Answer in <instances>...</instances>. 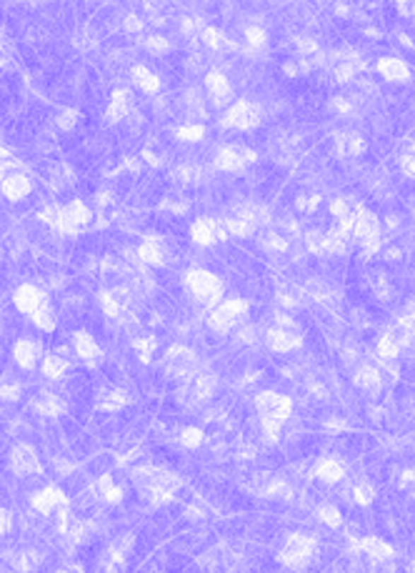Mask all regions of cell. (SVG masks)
Here are the masks:
<instances>
[{
	"label": "cell",
	"mask_w": 415,
	"mask_h": 573,
	"mask_svg": "<svg viewBox=\"0 0 415 573\" xmlns=\"http://www.w3.org/2000/svg\"><path fill=\"white\" fill-rule=\"evenodd\" d=\"M245 40L253 45H263L265 40H268V35H265L260 28H248V30H245Z\"/></svg>",
	"instance_id": "obj_36"
},
{
	"label": "cell",
	"mask_w": 415,
	"mask_h": 573,
	"mask_svg": "<svg viewBox=\"0 0 415 573\" xmlns=\"http://www.w3.org/2000/svg\"><path fill=\"white\" fill-rule=\"evenodd\" d=\"M255 161V153L248 151V148H240V146H226L218 151L216 156V168L226 170V173H238L248 168L250 163Z\"/></svg>",
	"instance_id": "obj_14"
},
{
	"label": "cell",
	"mask_w": 415,
	"mask_h": 573,
	"mask_svg": "<svg viewBox=\"0 0 415 573\" xmlns=\"http://www.w3.org/2000/svg\"><path fill=\"white\" fill-rule=\"evenodd\" d=\"M11 161V153L6 151V148H0V166H3V163H8Z\"/></svg>",
	"instance_id": "obj_40"
},
{
	"label": "cell",
	"mask_w": 415,
	"mask_h": 573,
	"mask_svg": "<svg viewBox=\"0 0 415 573\" xmlns=\"http://www.w3.org/2000/svg\"><path fill=\"white\" fill-rule=\"evenodd\" d=\"M358 548H361L363 553H368L370 558H375V561H385V558L393 556V546H390L388 541H383V538H363L361 543H358Z\"/></svg>",
	"instance_id": "obj_24"
},
{
	"label": "cell",
	"mask_w": 415,
	"mask_h": 573,
	"mask_svg": "<svg viewBox=\"0 0 415 573\" xmlns=\"http://www.w3.org/2000/svg\"><path fill=\"white\" fill-rule=\"evenodd\" d=\"M146 48L160 55V53H165V50L170 48V43H168V38H160V35H151V38L146 40Z\"/></svg>",
	"instance_id": "obj_33"
},
{
	"label": "cell",
	"mask_w": 415,
	"mask_h": 573,
	"mask_svg": "<svg viewBox=\"0 0 415 573\" xmlns=\"http://www.w3.org/2000/svg\"><path fill=\"white\" fill-rule=\"evenodd\" d=\"M8 465H11L13 473H16V476H21V478L35 476V473H40V470H43V463H40L38 451H35V446H30V444L13 446L11 456H8Z\"/></svg>",
	"instance_id": "obj_11"
},
{
	"label": "cell",
	"mask_w": 415,
	"mask_h": 573,
	"mask_svg": "<svg viewBox=\"0 0 415 573\" xmlns=\"http://www.w3.org/2000/svg\"><path fill=\"white\" fill-rule=\"evenodd\" d=\"M203 40L211 45V48H221V45H223V35H221V30H216V28H205Z\"/></svg>",
	"instance_id": "obj_35"
},
{
	"label": "cell",
	"mask_w": 415,
	"mask_h": 573,
	"mask_svg": "<svg viewBox=\"0 0 415 573\" xmlns=\"http://www.w3.org/2000/svg\"><path fill=\"white\" fill-rule=\"evenodd\" d=\"M133 83L141 88L143 93H158L160 91V78L153 71H148L146 65H135L133 68Z\"/></svg>",
	"instance_id": "obj_26"
},
{
	"label": "cell",
	"mask_w": 415,
	"mask_h": 573,
	"mask_svg": "<svg viewBox=\"0 0 415 573\" xmlns=\"http://www.w3.org/2000/svg\"><path fill=\"white\" fill-rule=\"evenodd\" d=\"M11 526H13V516H11V511L0 509V536L6 533V531H11Z\"/></svg>",
	"instance_id": "obj_38"
},
{
	"label": "cell",
	"mask_w": 415,
	"mask_h": 573,
	"mask_svg": "<svg viewBox=\"0 0 415 573\" xmlns=\"http://www.w3.org/2000/svg\"><path fill=\"white\" fill-rule=\"evenodd\" d=\"M13 361L23 368V371H33L43 361V346L35 338H18L16 346H13Z\"/></svg>",
	"instance_id": "obj_15"
},
{
	"label": "cell",
	"mask_w": 415,
	"mask_h": 573,
	"mask_svg": "<svg viewBox=\"0 0 415 573\" xmlns=\"http://www.w3.org/2000/svg\"><path fill=\"white\" fill-rule=\"evenodd\" d=\"M190 238L198 245H216L228 238V226L216 218H198L190 226Z\"/></svg>",
	"instance_id": "obj_12"
},
{
	"label": "cell",
	"mask_w": 415,
	"mask_h": 573,
	"mask_svg": "<svg viewBox=\"0 0 415 573\" xmlns=\"http://www.w3.org/2000/svg\"><path fill=\"white\" fill-rule=\"evenodd\" d=\"M0 48H3V40H0Z\"/></svg>",
	"instance_id": "obj_41"
},
{
	"label": "cell",
	"mask_w": 415,
	"mask_h": 573,
	"mask_svg": "<svg viewBox=\"0 0 415 573\" xmlns=\"http://www.w3.org/2000/svg\"><path fill=\"white\" fill-rule=\"evenodd\" d=\"M255 411H258L263 428L270 438H275L281 433V428L286 426V421L291 418L293 411V400L288 395L278 393V390H263L255 395Z\"/></svg>",
	"instance_id": "obj_2"
},
{
	"label": "cell",
	"mask_w": 415,
	"mask_h": 573,
	"mask_svg": "<svg viewBox=\"0 0 415 573\" xmlns=\"http://www.w3.org/2000/svg\"><path fill=\"white\" fill-rule=\"evenodd\" d=\"M195 366H198V356H195L193 348L188 346H173L168 348L165 353V368L168 374L173 376H193Z\"/></svg>",
	"instance_id": "obj_13"
},
{
	"label": "cell",
	"mask_w": 415,
	"mask_h": 573,
	"mask_svg": "<svg viewBox=\"0 0 415 573\" xmlns=\"http://www.w3.org/2000/svg\"><path fill=\"white\" fill-rule=\"evenodd\" d=\"M351 233H353V238L363 245L366 253H373V250H378V245H380V223H378V218L373 216L368 208L361 206L356 211Z\"/></svg>",
	"instance_id": "obj_8"
},
{
	"label": "cell",
	"mask_w": 415,
	"mask_h": 573,
	"mask_svg": "<svg viewBox=\"0 0 415 573\" xmlns=\"http://www.w3.org/2000/svg\"><path fill=\"white\" fill-rule=\"evenodd\" d=\"M205 88H208V96L213 98V103L216 105H226L233 96V86H230V81H228V76H223V73H218V71L205 76Z\"/></svg>",
	"instance_id": "obj_19"
},
{
	"label": "cell",
	"mask_w": 415,
	"mask_h": 573,
	"mask_svg": "<svg viewBox=\"0 0 415 573\" xmlns=\"http://www.w3.org/2000/svg\"><path fill=\"white\" fill-rule=\"evenodd\" d=\"M313 551H315V541L310 538V536L293 533V536H288L286 546H283V551L278 553V561H281L283 566L293 568V571H300V568L308 566Z\"/></svg>",
	"instance_id": "obj_7"
},
{
	"label": "cell",
	"mask_w": 415,
	"mask_h": 573,
	"mask_svg": "<svg viewBox=\"0 0 415 573\" xmlns=\"http://www.w3.org/2000/svg\"><path fill=\"white\" fill-rule=\"evenodd\" d=\"M185 438V446H200V441H203V431H198V428H188V431L183 433Z\"/></svg>",
	"instance_id": "obj_37"
},
{
	"label": "cell",
	"mask_w": 415,
	"mask_h": 573,
	"mask_svg": "<svg viewBox=\"0 0 415 573\" xmlns=\"http://www.w3.org/2000/svg\"><path fill=\"white\" fill-rule=\"evenodd\" d=\"M315 476H318L320 481L335 483V481H340V478L345 476V468H343V463H340L338 458H320L318 465H315Z\"/></svg>",
	"instance_id": "obj_25"
},
{
	"label": "cell",
	"mask_w": 415,
	"mask_h": 573,
	"mask_svg": "<svg viewBox=\"0 0 415 573\" xmlns=\"http://www.w3.org/2000/svg\"><path fill=\"white\" fill-rule=\"evenodd\" d=\"M130 103H133V100H130L128 91H115L113 98H110V105H108V118L120 120L130 110Z\"/></svg>",
	"instance_id": "obj_27"
},
{
	"label": "cell",
	"mask_w": 415,
	"mask_h": 573,
	"mask_svg": "<svg viewBox=\"0 0 415 573\" xmlns=\"http://www.w3.org/2000/svg\"><path fill=\"white\" fill-rule=\"evenodd\" d=\"M380 371H378L375 366H361L356 374V386H361V388L366 390H378L380 388Z\"/></svg>",
	"instance_id": "obj_28"
},
{
	"label": "cell",
	"mask_w": 415,
	"mask_h": 573,
	"mask_svg": "<svg viewBox=\"0 0 415 573\" xmlns=\"http://www.w3.org/2000/svg\"><path fill=\"white\" fill-rule=\"evenodd\" d=\"M40 368H43L45 378L60 381L63 376H68V371H71V363H68V358L58 356V353H48V356H43V361H40Z\"/></svg>",
	"instance_id": "obj_23"
},
{
	"label": "cell",
	"mask_w": 415,
	"mask_h": 573,
	"mask_svg": "<svg viewBox=\"0 0 415 573\" xmlns=\"http://www.w3.org/2000/svg\"><path fill=\"white\" fill-rule=\"evenodd\" d=\"M135 481L138 486L146 488V493L153 498L156 503H165L175 496V491L180 488V478L170 470H163V468H141L135 470Z\"/></svg>",
	"instance_id": "obj_4"
},
{
	"label": "cell",
	"mask_w": 415,
	"mask_h": 573,
	"mask_svg": "<svg viewBox=\"0 0 415 573\" xmlns=\"http://www.w3.org/2000/svg\"><path fill=\"white\" fill-rule=\"evenodd\" d=\"M183 286L185 291L190 293L193 301H198L200 306H208L213 308L216 303L223 301V293H226V286H223L221 276H216L208 268H190L183 276Z\"/></svg>",
	"instance_id": "obj_3"
},
{
	"label": "cell",
	"mask_w": 415,
	"mask_h": 573,
	"mask_svg": "<svg viewBox=\"0 0 415 573\" xmlns=\"http://www.w3.org/2000/svg\"><path fill=\"white\" fill-rule=\"evenodd\" d=\"M205 136V128L198 123H190V125H183V128H178V138L180 141H188V143H195V141H203Z\"/></svg>",
	"instance_id": "obj_29"
},
{
	"label": "cell",
	"mask_w": 415,
	"mask_h": 573,
	"mask_svg": "<svg viewBox=\"0 0 415 573\" xmlns=\"http://www.w3.org/2000/svg\"><path fill=\"white\" fill-rule=\"evenodd\" d=\"M248 301L243 298H223L221 303H216L211 308V316H208V325L216 333H230L238 325L248 318Z\"/></svg>",
	"instance_id": "obj_5"
},
{
	"label": "cell",
	"mask_w": 415,
	"mask_h": 573,
	"mask_svg": "<svg viewBox=\"0 0 415 573\" xmlns=\"http://www.w3.org/2000/svg\"><path fill=\"white\" fill-rule=\"evenodd\" d=\"M318 519L323 521V523H328V526H340V521H343V516H340V511L335 509V506H320V511H318Z\"/></svg>",
	"instance_id": "obj_30"
},
{
	"label": "cell",
	"mask_w": 415,
	"mask_h": 573,
	"mask_svg": "<svg viewBox=\"0 0 415 573\" xmlns=\"http://www.w3.org/2000/svg\"><path fill=\"white\" fill-rule=\"evenodd\" d=\"M43 218L53 228H58L60 233H71V236H76V233H81L83 228L90 223V211H88V206L83 203V200H71L68 206L45 211Z\"/></svg>",
	"instance_id": "obj_6"
},
{
	"label": "cell",
	"mask_w": 415,
	"mask_h": 573,
	"mask_svg": "<svg viewBox=\"0 0 415 573\" xmlns=\"http://www.w3.org/2000/svg\"><path fill=\"white\" fill-rule=\"evenodd\" d=\"M30 503L40 516H50L55 509H65V506H68V496H65L58 486H45L43 491H38L33 496Z\"/></svg>",
	"instance_id": "obj_16"
},
{
	"label": "cell",
	"mask_w": 415,
	"mask_h": 573,
	"mask_svg": "<svg viewBox=\"0 0 415 573\" xmlns=\"http://www.w3.org/2000/svg\"><path fill=\"white\" fill-rule=\"evenodd\" d=\"M13 303H16V308L21 311L25 318L33 320L35 328L48 330V333L50 330H55V325H58V316H55L48 296H45L38 286H33V283H23V286H18L16 293H13Z\"/></svg>",
	"instance_id": "obj_1"
},
{
	"label": "cell",
	"mask_w": 415,
	"mask_h": 573,
	"mask_svg": "<svg viewBox=\"0 0 415 573\" xmlns=\"http://www.w3.org/2000/svg\"><path fill=\"white\" fill-rule=\"evenodd\" d=\"M373 496H375V488H373V486H368V483H358V486H356V501L358 503H363V506H366V503L373 501Z\"/></svg>",
	"instance_id": "obj_34"
},
{
	"label": "cell",
	"mask_w": 415,
	"mask_h": 573,
	"mask_svg": "<svg viewBox=\"0 0 415 573\" xmlns=\"http://www.w3.org/2000/svg\"><path fill=\"white\" fill-rule=\"evenodd\" d=\"M30 190H33L30 178L23 173H11L0 180V193L6 195L8 200H23Z\"/></svg>",
	"instance_id": "obj_20"
},
{
	"label": "cell",
	"mask_w": 415,
	"mask_h": 573,
	"mask_svg": "<svg viewBox=\"0 0 415 573\" xmlns=\"http://www.w3.org/2000/svg\"><path fill=\"white\" fill-rule=\"evenodd\" d=\"M138 255H141L143 263L153 265V268H160V265L168 263L165 243H163V238H156V236H151V238L143 241L141 248H138Z\"/></svg>",
	"instance_id": "obj_17"
},
{
	"label": "cell",
	"mask_w": 415,
	"mask_h": 573,
	"mask_svg": "<svg viewBox=\"0 0 415 573\" xmlns=\"http://www.w3.org/2000/svg\"><path fill=\"white\" fill-rule=\"evenodd\" d=\"M265 343H268L270 351L275 353H288V351H296V348L303 346V335L298 333L296 323L291 318H278L275 320L273 328L265 333Z\"/></svg>",
	"instance_id": "obj_9"
},
{
	"label": "cell",
	"mask_w": 415,
	"mask_h": 573,
	"mask_svg": "<svg viewBox=\"0 0 415 573\" xmlns=\"http://www.w3.org/2000/svg\"><path fill=\"white\" fill-rule=\"evenodd\" d=\"M103 311L110 318H125L130 313V296L125 288H118V291H108L103 293Z\"/></svg>",
	"instance_id": "obj_18"
},
{
	"label": "cell",
	"mask_w": 415,
	"mask_h": 573,
	"mask_svg": "<svg viewBox=\"0 0 415 573\" xmlns=\"http://www.w3.org/2000/svg\"><path fill=\"white\" fill-rule=\"evenodd\" d=\"M378 73H380L385 81H393V83L408 81V78H410L408 63H405V60H400V58H380V60H378Z\"/></svg>",
	"instance_id": "obj_22"
},
{
	"label": "cell",
	"mask_w": 415,
	"mask_h": 573,
	"mask_svg": "<svg viewBox=\"0 0 415 573\" xmlns=\"http://www.w3.org/2000/svg\"><path fill=\"white\" fill-rule=\"evenodd\" d=\"M73 348H76L78 358H83L86 363H95V361H100V356H103L98 341L90 333H86V330H78V333L73 335Z\"/></svg>",
	"instance_id": "obj_21"
},
{
	"label": "cell",
	"mask_w": 415,
	"mask_h": 573,
	"mask_svg": "<svg viewBox=\"0 0 415 573\" xmlns=\"http://www.w3.org/2000/svg\"><path fill=\"white\" fill-rule=\"evenodd\" d=\"M403 168H405V173L415 178V153H408V156L403 158Z\"/></svg>",
	"instance_id": "obj_39"
},
{
	"label": "cell",
	"mask_w": 415,
	"mask_h": 573,
	"mask_svg": "<svg viewBox=\"0 0 415 573\" xmlns=\"http://www.w3.org/2000/svg\"><path fill=\"white\" fill-rule=\"evenodd\" d=\"M38 408H40V413H50V416L60 413V403H58V398H55V395H43V398H40V403H38Z\"/></svg>",
	"instance_id": "obj_32"
},
{
	"label": "cell",
	"mask_w": 415,
	"mask_h": 573,
	"mask_svg": "<svg viewBox=\"0 0 415 573\" xmlns=\"http://www.w3.org/2000/svg\"><path fill=\"white\" fill-rule=\"evenodd\" d=\"M263 120V110L250 100H238L223 115V128H235V130H253Z\"/></svg>",
	"instance_id": "obj_10"
},
{
	"label": "cell",
	"mask_w": 415,
	"mask_h": 573,
	"mask_svg": "<svg viewBox=\"0 0 415 573\" xmlns=\"http://www.w3.org/2000/svg\"><path fill=\"white\" fill-rule=\"evenodd\" d=\"M125 406V393H120V390H110L105 398H103L100 408H108V411H113V408H120Z\"/></svg>",
	"instance_id": "obj_31"
}]
</instances>
